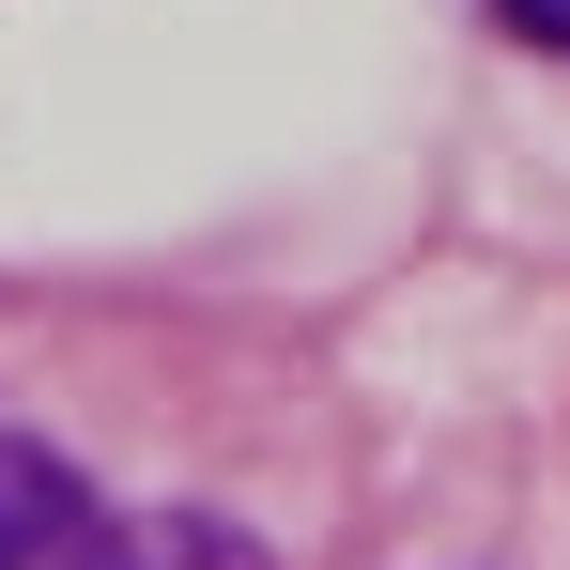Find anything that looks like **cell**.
I'll use <instances>...</instances> for the list:
<instances>
[{
	"mask_svg": "<svg viewBox=\"0 0 570 570\" xmlns=\"http://www.w3.org/2000/svg\"><path fill=\"white\" fill-rule=\"evenodd\" d=\"M94 540V493L62 448H31V432H0V570H62Z\"/></svg>",
	"mask_w": 570,
	"mask_h": 570,
	"instance_id": "cell-1",
	"label": "cell"
},
{
	"mask_svg": "<svg viewBox=\"0 0 570 570\" xmlns=\"http://www.w3.org/2000/svg\"><path fill=\"white\" fill-rule=\"evenodd\" d=\"M78 570H263L232 524H200V509H170V524H108V540H78Z\"/></svg>",
	"mask_w": 570,
	"mask_h": 570,
	"instance_id": "cell-2",
	"label": "cell"
},
{
	"mask_svg": "<svg viewBox=\"0 0 570 570\" xmlns=\"http://www.w3.org/2000/svg\"><path fill=\"white\" fill-rule=\"evenodd\" d=\"M509 16V47H540V62H570V0H493Z\"/></svg>",
	"mask_w": 570,
	"mask_h": 570,
	"instance_id": "cell-3",
	"label": "cell"
}]
</instances>
